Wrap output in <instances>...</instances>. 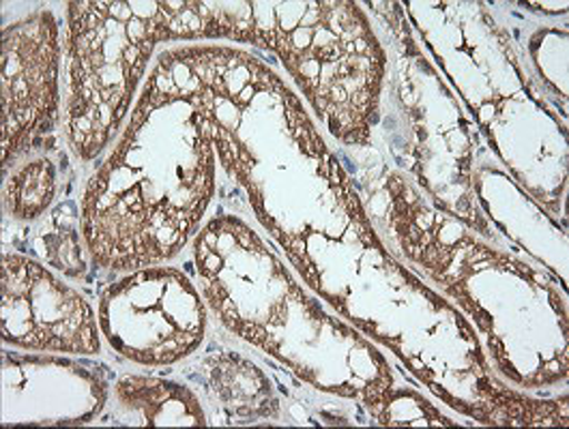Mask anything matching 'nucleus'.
I'll return each mask as SVG.
<instances>
[{
  "mask_svg": "<svg viewBox=\"0 0 569 429\" xmlns=\"http://www.w3.org/2000/svg\"><path fill=\"white\" fill-rule=\"evenodd\" d=\"M216 193L209 91L179 50L147 78L117 149L82 198V237L99 269L159 267L190 241Z\"/></svg>",
  "mask_w": 569,
  "mask_h": 429,
  "instance_id": "obj_1",
  "label": "nucleus"
},
{
  "mask_svg": "<svg viewBox=\"0 0 569 429\" xmlns=\"http://www.w3.org/2000/svg\"><path fill=\"white\" fill-rule=\"evenodd\" d=\"M198 39L273 50L320 121L348 147H368L379 123L387 57L355 2H196Z\"/></svg>",
  "mask_w": 569,
  "mask_h": 429,
  "instance_id": "obj_2",
  "label": "nucleus"
},
{
  "mask_svg": "<svg viewBox=\"0 0 569 429\" xmlns=\"http://www.w3.org/2000/svg\"><path fill=\"white\" fill-rule=\"evenodd\" d=\"M71 151L91 161L123 123L156 43L172 41L168 2H69Z\"/></svg>",
  "mask_w": 569,
  "mask_h": 429,
  "instance_id": "obj_3",
  "label": "nucleus"
},
{
  "mask_svg": "<svg viewBox=\"0 0 569 429\" xmlns=\"http://www.w3.org/2000/svg\"><path fill=\"white\" fill-rule=\"evenodd\" d=\"M97 322L121 357L163 368L200 348L207 307L183 271L149 267L131 271L101 295Z\"/></svg>",
  "mask_w": 569,
  "mask_h": 429,
  "instance_id": "obj_4",
  "label": "nucleus"
},
{
  "mask_svg": "<svg viewBox=\"0 0 569 429\" xmlns=\"http://www.w3.org/2000/svg\"><path fill=\"white\" fill-rule=\"evenodd\" d=\"M61 27L50 9L2 31V168L46 140L61 112Z\"/></svg>",
  "mask_w": 569,
  "mask_h": 429,
  "instance_id": "obj_5",
  "label": "nucleus"
},
{
  "mask_svg": "<svg viewBox=\"0 0 569 429\" xmlns=\"http://www.w3.org/2000/svg\"><path fill=\"white\" fill-rule=\"evenodd\" d=\"M2 341L22 350L99 355V322L89 301L39 262L2 256Z\"/></svg>",
  "mask_w": 569,
  "mask_h": 429,
  "instance_id": "obj_6",
  "label": "nucleus"
},
{
  "mask_svg": "<svg viewBox=\"0 0 569 429\" xmlns=\"http://www.w3.org/2000/svg\"><path fill=\"white\" fill-rule=\"evenodd\" d=\"M114 398L127 410L140 412L142 426H207L198 399L181 385L126 376L117 382Z\"/></svg>",
  "mask_w": 569,
  "mask_h": 429,
  "instance_id": "obj_7",
  "label": "nucleus"
},
{
  "mask_svg": "<svg viewBox=\"0 0 569 429\" xmlns=\"http://www.w3.org/2000/svg\"><path fill=\"white\" fill-rule=\"evenodd\" d=\"M57 196V174L52 161L46 157L27 161L11 170L4 183V213L11 219L32 221L46 213Z\"/></svg>",
  "mask_w": 569,
  "mask_h": 429,
  "instance_id": "obj_8",
  "label": "nucleus"
}]
</instances>
